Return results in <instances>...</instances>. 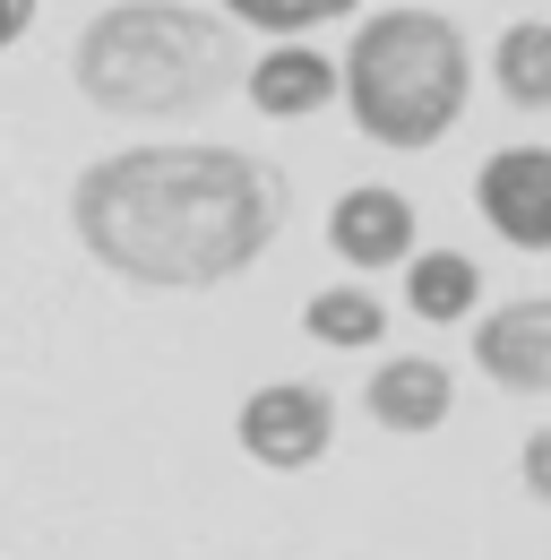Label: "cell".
Segmentation results:
<instances>
[{
	"label": "cell",
	"mask_w": 551,
	"mask_h": 560,
	"mask_svg": "<svg viewBox=\"0 0 551 560\" xmlns=\"http://www.w3.org/2000/svg\"><path fill=\"white\" fill-rule=\"evenodd\" d=\"M293 215V182L250 147L164 139L113 147L69 182V233L78 250L121 284L146 293H215L250 277Z\"/></svg>",
	"instance_id": "6da1fadb"
},
{
	"label": "cell",
	"mask_w": 551,
	"mask_h": 560,
	"mask_svg": "<svg viewBox=\"0 0 551 560\" xmlns=\"http://www.w3.org/2000/svg\"><path fill=\"white\" fill-rule=\"evenodd\" d=\"M69 86L113 121H190L233 86H250L242 18H207L190 0H113L78 26Z\"/></svg>",
	"instance_id": "7a4b0ae2"
},
{
	"label": "cell",
	"mask_w": 551,
	"mask_h": 560,
	"mask_svg": "<svg viewBox=\"0 0 551 560\" xmlns=\"http://www.w3.org/2000/svg\"><path fill=\"white\" fill-rule=\"evenodd\" d=\"M474 95V52L457 18L439 9H379L344 44V113L353 130L388 155H422L466 121Z\"/></svg>",
	"instance_id": "3957f363"
},
{
	"label": "cell",
	"mask_w": 551,
	"mask_h": 560,
	"mask_svg": "<svg viewBox=\"0 0 551 560\" xmlns=\"http://www.w3.org/2000/svg\"><path fill=\"white\" fill-rule=\"evenodd\" d=\"M233 440H242V457L268 466V475H310V466L328 457V440H337V397H328L319 380H268V388L242 397Z\"/></svg>",
	"instance_id": "277c9868"
},
{
	"label": "cell",
	"mask_w": 551,
	"mask_h": 560,
	"mask_svg": "<svg viewBox=\"0 0 551 560\" xmlns=\"http://www.w3.org/2000/svg\"><path fill=\"white\" fill-rule=\"evenodd\" d=\"M474 208L508 250H551V147L517 139V147H500V155H482Z\"/></svg>",
	"instance_id": "5b68a950"
},
{
	"label": "cell",
	"mask_w": 551,
	"mask_h": 560,
	"mask_svg": "<svg viewBox=\"0 0 551 560\" xmlns=\"http://www.w3.org/2000/svg\"><path fill=\"white\" fill-rule=\"evenodd\" d=\"M474 362L508 397H551V293H517L474 319Z\"/></svg>",
	"instance_id": "8992f818"
},
{
	"label": "cell",
	"mask_w": 551,
	"mask_h": 560,
	"mask_svg": "<svg viewBox=\"0 0 551 560\" xmlns=\"http://www.w3.org/2000/svg\"><path fill=\"white\" fill-rule=\"evenodd\" d=\"M328 250L344 268H406L413 259V199L388 182H362L328 208Z\"/></svg>",
	"instance_id": "52a82bcc"
},
{
	"label": "cell",
	"mask_w": 551,
	"mask_h": 560,
	"mask_svg": "<svg viewBox=\"0 0 551 560\" xmlns=\"http://www.w3.org/2000/svg\"><path fill=\"white\" fill-rule=\"evenodd\" d=\"M362 406H371L379 431L422 440V431H439V422L457 415V371H448V362H431V353H388V362L371 371Z\"/></svg>",
	"instance_id": "ba28073f"
},
{
	"label": "cell",
	"mask_w": 551,
	"mask_h": 560,
	"mask_svg": "<svg viewBox=\"0 0 551 560\" xmlns=\"http://www.w3.org/2000/svg\"><path fill=\"white\" fill-rule=\"evenodd\" d=\"M337 95H344V70L328 52L293 44V35H276L268 52L250 61V104H259L268 121H310V113H328Z\"/></svg>",
	"instance_id": "9c48e42d"
},
{
	"label": "cell",
	"mask_w": 551,
	"mask_h": 560,
	"mask_svg": "<svg viewBox=\"0 0 551 560\" xmlns=\"http://www.w3.org/2000/svg\"><path fill=\"white\" fill-rule=\"evenodd\" d=\"M406 302H413V319L457 328V319L482 302V268L466 259V250H413L406 259Z\"/></svg>",
	"instance_id": "30bf717a"
},
{
	"label": "cell",
	"mask_w": 551,
	"mask_h": 560,
	"mask_svg": "<svg viewBox=\"0 0 551 560\" xmlns=\"http://www.w3.org/2000/svg\"><path fill=\"white\" fill-rule=\"evenodd\" d=\"M491 86L517 113H551V18H517L491 44Z\"/></svg>",
	"instance_id": "8fae6325"
},
{
	"label": "cell",
	"mask_w": 551,
	"mask_h": 560,
	"mask_svg": "<svg viewBox=\"0 0 551 560\" xmlns=\"http://www.w3.org/2000/svg\"><path fill=\"white\" fill-rule=\"evenodd\" d=\"M302 337L310 346H337V353H371L388 337V302L371 284H328V293L302 302Z\"/></svg>",
	"instance_id": "7c38bea8"
},
{
	"label": "cell",
	"mask_w": 551,
	"mask_h": 560,
	"mask_svg": "<svg viewBox=\"0 0 551 560\" xmlns=\"http://www.w3.org/2000/svg\"><path fill=\"white\" fill-rule=\"evenodd\" d=\"M242 26H259V35H310V26H337L344 9H362V0H224Z\"/></svg>",
	"instance_id": "4fadbf2b"
},
{
	"label": "cell",
	"mask_w": 551,
	"mask_h": 560,
	"mask_svg": "<svg viewBox=\"0 0 551 560\" xmlns=\"http://www.w3.org/2000/svg\"><path fill=\"white\" fill-rule=\"evenodd\" d=\"M517 475H526V491H535V500L551 509V422L535 431V440H526V457H517Z\"/></svg>",
	"instance_id": "5bb4252c"
},
{
	"label": "cell",
	"mask_w": 551,
	"mask_h": 560,
	"mask_svg": "<svg viewBox=\"0 0 551 560\" xmlns=\"http://www.w3.org/2000/svg\"><path fill=\"white\" fill-rule=\"evenodd\" d=\"M26 26H35V0H0V52L26 44Z\"/></svg>",
	"instance_id": "9a60e30c"
}]
</instances>
